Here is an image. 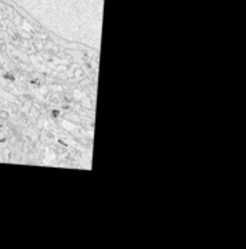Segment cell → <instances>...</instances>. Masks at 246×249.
Returning <instances> with one entry per match:
<instances>
[{"instance_id": "1", "label": "cell", "mask_w": 246, "mask_h": 249, "mask_svg": "<svg viewBox=\"0 0 246 249\" xmlns=\"http://www.w3.org/2000/svg\"><path fill=\"white\" fill-rule=\"evenodd\" d=\"M29 16L57 35L100 45L104 0H13Z\"/></svg>"}]
</instances>
